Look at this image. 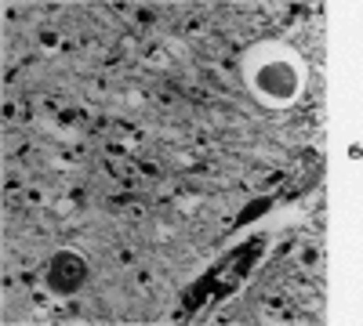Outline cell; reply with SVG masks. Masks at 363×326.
I'll return each mask as SVG.
<instances>
[{"label": "cell", "instance_id": "6da1fadb", "mask_svg": "<svg viewBox=\"0 0 363 326\" xmlns=\"http://www.w3.org/2000/svg\"><path fill=\"white\" fill-rule=\"evenodd\" d=\"M84 276H87L84 264H80L73 254H58L55 264H51V276H48V279H51V286H55L58 293H69V290H77V286L84 283Z\"/></svg>", "mask_w": 363, "mask_h": 326}]
</instances>
